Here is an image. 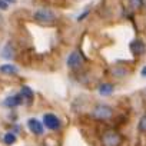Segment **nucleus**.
Wrapping results in <instances>:
<instances>
[{
    "instance_id": "obj_19",
    "label": "nucleus",
    "mask_w": 146,
    "mask_h": 146,
    "mask_svg": "<svg viewBox=\"0 0 146 146\" xmlns=\"http://www.w3.org/2000/svg\"><path fill=\"white\" fill-rule=\"evenodd\" d=\"M5 2H7V3H9V2H15V0H5Z\"/></svg>"
},
{
    "instance_id": "obj_17",
    "label": "nucleus",
    "mask_w": 146,
    "mask_h": 146,
    "mask_svg": "<svg viewBox=\"0 0 146 146\" xmlns=\"http://www.w3.org/2000/svg\"><path fill=\"white\" fill-rule=\"evenodd\" d=\"M7 7H9V3L5 2V0H0V9H2V10H6Z\"/></svg>"
},
{
    "instance_id": "obj_13",
    "label": "nucleus",
    "mask_w": 146,
    "mask_h": 146,
    "mask_svg": "<svg viewBox=\"0 0 146 146\" xmlns=\"http://www.w3.org/2000/svg\"><path fill=\"white\" fill-rule=\"evenodd\" d=\"M20 96H22V98H26V99H32V98H33V90H32L30 88L25 86V88H22Z\"/></svg>"
},
{
    "instance_id": "obj_10",
    "label": "nucleus",
    "mask_w": 146,
    "mask_h": 146,
    "mask_svg": "<svg viewBox=\"0 0 146 146\" xmlns=\"http://www.w3.org/2000/svg\"><path fill=\"white\" fill-rule=\"evenodd\" d=\"M113 85L112 83H103V85H100L99 86V93L100 95H103V96H106V95H110L112 92H113Z\"/></svg>"
},
{
    "instance_id": "obj_15",
    "label": "nucleus",
    "mask_w": 146,
    "mask_h": 146,
    "mask_svg": "<svg viewBox=\"0 0 146 146\" xmlns=\"http://www.w3.org/2000/svg\"><path fill=\"white\" fill-rule=\"evenodd\" d=\"M3 140H5L6 145H13V143L16 142V136H15L13 133H6L5 137H3Z\"/></svg>"
},
{
    "instance_id": "obj_3",
    "label": "nucleus",
    "mask_w": 146,
    "mask_h": 146,
    "mask_svg": "<svg viewBox=\"0 0 146 146\" xmlns=\"http://www.w3.org/2000/svg\"><path fill=\"white\" fill-rule=\"evenodd\" d=\"M43 125L50 130H57L60 127V119L53 113H46L43 116Z\"/></svg>"
},
{
    "instance_id": "obj_5",
    "label": "nucleus",
    "mask_w": 146,
    "mask_h": 146,
    "mask_svg": "<svg viewBox=\"0 0 146 146\" xmlns=\"http://www.w3.org/2000/svg\"><path fill=\"white\" fill-rule=\"evenodd\" d=\"M82 64H83V59H82V56H80L79 52H72L69 54V57H67V66L70 69L78 70V69H80Z\"/></svg>"
},
{
    "instance_id": "obj_14",
    "label": "nucleus",
    "mask_w": 146,
    "mask_h": 146,
    "mask_svg": "<svg viewBox=\"0 0 146 146\" xmlns=\"http://www.w3.org/2000/svg\"><path fill=\"white\" fill-rule=\"evenodd\" d=\"M112 72H113V76H116V78H120V76H125L126 73H127V70L126 69H120V67H113L112 69Z\"/></svg>"
},
{
    "instance_id": "obj_9",
    "label": "nucleus",
    "mask_w": 146,
    "mask_h": 146,
    "mask_svg": "<svg viewBox=\"0 0 146 146\" xmlns=\"http://www.w3.org/2000/svg\"><path fill=\"white\" fill-rule=\"evenodd\" d=\"M22 102H23V98H22V96H20V93H19V95L9 96V98L5 100V105H6L7 108H16V106H19Z\"/></svg>"
},
{
    "instance_id": "obj_4",
    "label": "nucleus",
    "mask_w": 146,
    "mask_h": 146,
    "mask_svg": "<svg viewBox=\"0 0 146 146\" xmlns=\"http://www.w3.org/2000/svg\"><path fill=\"white\" fill-rule=\"evenodd\" d=\"M93 116L96 119H100V120H105V119H109L112 116V109L110 106L108 105H98L93 110Z\"/></svg>"
},
{
    "instance_id": "obj_18",
    "label": "nucleus",
    "mask_w": 146,
    "mask_h": 146,
    "mask_svg": "<svg viewBox=\"0 0 146 146\" xmlns=\"http://www.w3.org/2000/svg\"><path fill=\"white\" fill-rule=\"evenodd\" d=\"M142 75H143V76H146V66L142 69Z\"/></svg>"
},
{
    "instance_id": "obj_11",
    "label": "nucleus",
    "mask_w": 146,
    "mask_h": 146,
    "mask_svg": "<svg viewBox=\"0 0 146 146\" xmlns=\"http://www.w3.org/2000/svg\"><path fill=\"white\" fill-rule=\"evenodd\" d=\"M0 72L6 73V75H15V73H17V67L7 63V64H3L2 67H0Z\"/></svg>"
},
{
    "instance_id": "obj_16",
    "label": "nucleus",
    "mask_w": 146,
    "mask_h": 146,
    "mask_svg": "<svg viewBox=\"0 0 146 146\" xmlns=\"http://www.w3.org/2000/svg\"><path fill=\"white\" fill-rule=\"evenodd\" d=\"M139 130L140 132H146V115H143L139 120Z\"/></svg>"
},
{
    "instance_id": "obj_6",
    "label": "nucleus",
    "mask_w": 146,
    "mask_h": 146,
    "mask_svg": "<svg viewBox=\"0 0 146 146\" xmlns=\"http://www.w3.org/2000/svg\"><path fill=\"white\" fill-rule=\"evenodd\" d=\"M142 6V0H123V12L126 15L135 13Z\"/></svg>"
},
{
    "instance_id": "obj_2",
    "label": "nucleus",
    "mask_w": 146,
    "mask_h": 146,
    "mask_svg": "<svg viewBox=\"0 0 146 146\" xmlns=\"http://www.w3.org/2000/svg\"><path fill=\"white\" fill-rule=\"evenodd\" d=\"M122 143V136L115 130H108L102 135V145L103 146H119Z\"/></svg>"
},
{
    "instance_id": "obj_8",
    "label": "nucleus",
    "mask_w": 146,
    "mask_h": 146,
    "mask_svg": "<svg viewBox=\"0 0 146 146\" xmlns=\"http://www.w3.org/2000/svg\"><path fill=\"white\" fill-rule=\"evenodd\" d=\"M27 126H29V129L35 135H42L43 133V125H42V122L37 120V119H35V117H32V119L27 120Z\"/></svg>"
},
{
    "instance_id": "obj_12",
    "label": "nucleus",
    "mask_w": 146,
    "mask_h": 146,
    "mask_svg": "<svg viewBox=\"0 0 146 146\" xmlns=\"http://www.w3.org/2000/svg\"><path fill=\"white\" fill-rule=\"evenodd\" d=\"M2 56L5 59H12L13 57V49H12V44H6L3 52H2Z\"/></svg>"
},
{
    "instance_id": "obj_1",
    "label": "nucleus",
    "mask_w": 146,
    "mask_h": 146,
    "mask_svg": "<svg viewBox=\"0 0 146 146\" xmlns=\"http://www.w3.org/2000/svg\"><path fill=\"white\" fill-rule=\"evenodd\" d=\"M35 20L42 23V25H52L54 20H56V16L52 10L49 9H39L36 13H35Z\"/></svg>"
},
{
    "instance_id": "obj_7",
    "label": "nucleus",
    "mask_w": 146,
    "mask_h": 146,
    "mask_svg": "<svg viewBox=\"0 0 146 146\" xmlns=\"http://www.w3.org/2000/svg\"><path fill=\"white\" fill-rule=\"evenodd\" d=\"M130 50H132V53L135 56H140V54H143L146 52V46H145V43L142 40H133L130 43Z\"/></svg>"
}]
</instances>
